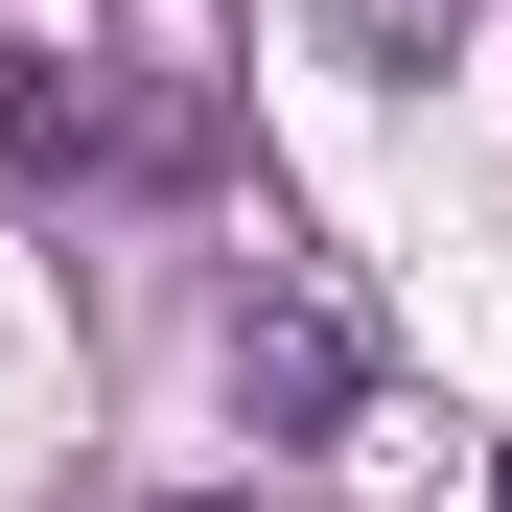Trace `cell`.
Instances as JSON below:
<instances>
[{
    "mask_svg": "<svg viewBox=\"0 0 512 512\" xmlns=\"http://www.w3.org/2000/svg\"><path fill=\"white\" fill-rule=\"evenodd\" d=\"M0 163L24 187H210V94H117L70 47H0Z\"/></svg>",
    "mask_w": 512,
    "mask_h": 512,
    "instance_id": "obj_1",
    "label": "cell"
},
{
    "mask_svg": "<svg viewBox=\"0 0 512 512\" xmlns=\"http://www.w3.org/2000/svg\"><path fill=\"white\" fill-rule=\"evenodd\" d=\"M350 396H373V326L326 303V280H256L233 303V419H256V443H326Z\"/></svg>",
    "mask_w": 512,
    "mask_h": 512,
    "instance_id": "obj_2",
    "label": "cell"
},
{
    "mask_svg": "<svg viewBox=\"0 0 512 512\" xmlns=\"http://www.w3.org/2000/svg\"><path fill=\"white\" fill-rule=\"evenodd\" d=\"M489 512H512V466H489Z\"/></svg>",
    "mask_w": 512,
    "mask_h": 512,
    "instance_id": "obj_4",
    "label": "cell"
},
{
    "mask_svg": "<svg viewBox=\"0 0 512 512\" xmlns=\"http://www.w3.org/2000/svg\"><path fill=\"white\" fill-rule=\"evenodd\" d=\"M187 512H256V489H187Z\"/></svg>",
    "mask_w": 512,
    "mask_h": 512,
    "instance_id": "obj_3",
    "label": "cell"
}]
</instances>
